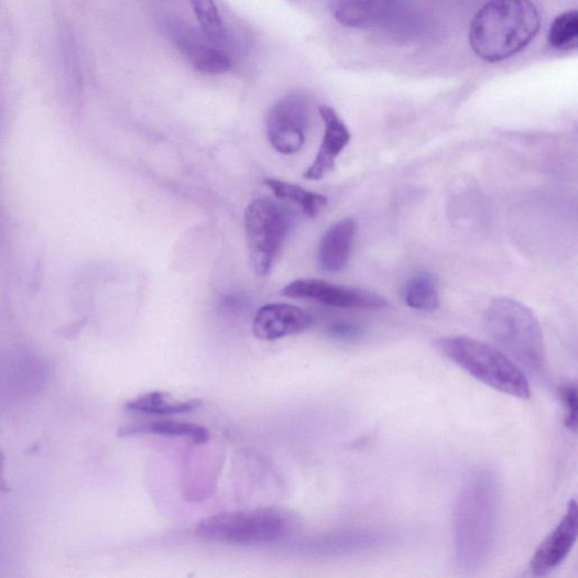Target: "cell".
Instances as JSON below:
<instances>
[{"label": "cell", "instance_id": "cell-1", "mask_svg": "<svg viewBox=\"0 0 578 578\" xmlns=\"http://www.w3.org/2000/svg\"><path fill=\"white\" fill-rule=\"evenodd\" d=\"M501 486L497 472L472 471L459 493L454 516L457 559L467 571L480 569L491 558L499 535Z\"/></svg>", "mask_w": 578, "mask_h": 578}, {"label": "cell", "instance_id": "cell-2", "mask_svg": "<svg viewBox=\"0 0 578 578\" xmlns=\"http://www.w3.org/2000/svg\"><path fill=\"white\" fill-rule=\"evenodd\" d=\"M539 29V12L530 0H491L475 15L469 42L479 58L498 63L522 52Z\"/></svg>", "mask_w": 578, "mask_h": 578}, {"label": "cell", "instance_id": "cell-3", "mask_svg": "<svg viewBox=\"0 0 578 578\" xmlns=\"http://www.w3.org/2000/svg\"><path fill=\"white\" fill-rule=\"evenodd\" d=\"M483 324L489 337L515 364L532 377L547 379L543 331L528 307L511 298H497L487 307Z\"/></svg>", "mask_w": 578, "mask_h": 578}, {"label": "cell", "instance_id": "cell-4", "mask_svg": "<svg viewBox=\"0 0 578 578\" xmlns=\"http://www.w3.org/2000/svg\"><path fill=\"white\" fill-rule=\"evenodd\" d=\"M437 349L478 381L519 399H528L531 388L523 370L501 349L469 337L436 341Z\"/></svg>", "mask_w": 578, "mask_h": 578}, {"label": "cell", "instance_id": "cell-5", "mask_svg": "<svg viewBox=\"0 0 578 578\" xmlns=\"http://www.w3.org/2000/svg\"><path fill=\"white\" fill-rule=\"evenodd\" d=\"M290 524L274 510L237 511L200 521L196 535L205 541L238 546L273 544L286 536Z\"/></svg>", "mask_w": 578, "mask_h": 578}, {"label": "cell", "instance_id": "cell-6", "mask_svg": "<svg viewBox=\"0 0 578 578\" xmlns=\"http://www.w3.org/2000/svg\"><path fill=\"white\" fill-rule=\"evenodd\" d=\"M294 223L290 209L273 199L252 201L244 212V227L254 273L269 275Z\"/></svg>", "mask_w": 578, "mask_h": 578}, {"label": "cell", "instance_id": "cell-7", "mask_svg": "<svg viewBox=\"0 0 578 578\" xmlns=\"http://www.w3.org/2000/svg\"><path fill=\"white\" fill-rule=\"evenodd\" d=\"M290 298L313 299L340 308L378 309L388 306L380 294L361 288L336 285L321 280H297L282 290Z\"/></svg>", "mask_w": 578, "mask_h": 578}, {"label": "cell", "instance_id": "cell-8", "mask_svg": "<svg viewBox=\"0 0 578 578\" xmlns=\"http://www.w3.org/2000/svg\"><path fill=\"white\" fill-rule=\"evenodd\" d=\"M307 105L298 95L280 100L266 116V135L280 153L292 155L305 143Z\"/></svg>", "mask_w": 578, "mask_h": 578}, {"label": "cell", "instance_id": "cell-9", "mask_svg": "<svg viewBox=\"0 0 578 578\" xmlns=\"http://www.w3.org/2000/svg\"><path fill=\"white\" fill-rule=\"evenodd\" d=\"M577 527V502L571 500L567 505L563 520L533 555L530 563V569L533 575L545 576L563 564L575 545Z\"/></svg>", "mask_w": 578, "mask_h": 578}, {"label": "cell", "instance_id": "cell-10", "mask_svg": "<svg viewBox=\"0 0 578 578\" xmlns=\"http://www.w3.org/2000/svg\"><path fill=\"white\" fill-rule=\"evenodd\" d=\"M314 319L306 310L290 304H269L255 315L252 331L261 340H277L302 334L313 326Z\"/></svg>", "mask_w": 578, "mask_h": 578}, {"label": "cell", "instance_id": "cell-11", "mask_svg": "<svg viewBox=\"0 0 578 578\" xmlns=\"http://www.w3.org/2000/svg\"><path fill=\"white\" fill-rule=\"evenodd\" d=\"M320 116L325 122V135L316 160L303 173L307 182L321 181L335 166L338 156L350 143V132L338 113L330 107L320 108Z\"/></svg>", "mask_w": 578, "mask_h": 578}, {"label": "cell", "instance_id": "cell-12", "mask_svg": "<svg viewBox=\"0 0 578 578\" xmlns=\"http://www.w3.org/2000/svg\"><path fill=\"white\" fill-rule=\"evenodd\" d=\"M358 223L353 218L337 221L323 237L319 247L320 269L326 273L342 271L349 260Z\"/></svg>", "mask_w": 578, "mask_h": 578}, {"label": "cell", "instance_id": "cell-13", "mask_svg": "<svg viewBox=\"0 0 578 578\" xmlns=\"http://www.w3.org/2000/svg\"><path fill=\"white\" fill-rule=\"evenodd\" d=\"M201 402L198 399L176 400L171 394L160 391L149 392L139 395L127 404V410L132 413L170 416L185 414L200 407Z\"/></svg>", "mask_w": 578, "mask_h": 578}, {"label": "cell", "instance_id": "cell-14", "mask_svg": "<svg viewBox=\"0 0 578 578\" xmlns=\"http://www.w3.org/2000/svg\"><path fill=\"white\" fill-rule=\"evenodd\" d=\"M263 183L277 199L296 204L309 218H316L328 204V199L320 194L274 179V177H266Z\"/></svg>", "mask_w": 578, "mask_h": 578}, {"label": "cell", "instance_id": "cell-15", "mask_svg": "<svg viewBox=\"0 0 578 578\" xmlns=\"http://www.w3.org/2000/svg\"><path fill=\"white\" fill-rule=\"evenodd\" d=\"M140 433H151L162 436L188 437L195 444H204L209 439V430L200 425L175 421H159L151 424L129 425L119 432L121 436Z\"/></svg>", "mask_w": 578, "mask_h": 578}, {"label": "cell", "instance_id": "cell-16", "mask_svg": "<svg viewBox=\"0 0 578 578\" xmlns=\"http://www.w3.org/2000/svg\"><path fill=\"white\" fill-rule=\"evenodd\" d=\"M403 295L410 307L430 313L439 306L438 280L432 273H419L407 282Z\"/></svg>", "mask_w": 578, "mask_h": 578}, {"label": "cell", "instance_id": "cell-17", "mask_svg": "<svg viewBox=\"0 0 578 578\" xmlns=\"http://www.w3.org/2000/svg\"><path fill=\"white\" fill-rule=\"evenodd\" d=\"M550 47L556 51H571L578 44V13L568 11L555 19L548 32Z\"/></svg>", "mask_w": 578, "mask_h": 578}, {"label": "cell", "instance_id": "cell-18", "mask_svg": "<svg viewBox=\"0 0 578 578\" xmlns=\"http://www.w3.org/2000/svg\"><path fill=\"white\" fill-rule=\"evenodd\" d=\"M190 2L203 32L214 41L223 40L226 28L214 0H190Z\"/></svg>", "mask_w": 578, "mask_h": 578}, {"label": "cell", "instance_id": "cell-19", "mask_svg": "<svg viewBox=\"0 0 578 578\" xmlns=\"http://www.w3.org/2000/svg\"><path fill=\"white\" fill-rule=\"evenodd\" d=\"M189 56L194 67L205 74H223L232 67L229 56L214 47H196Z\"/></svg>", "mask_w": 578, "mask_h": 578}, {"label": "cell", "instance_id": "cell-20", "mask_svg": "<svg viewBox=\"0 0 578 578\" xmlns=\"http://www.w3.org/2000/svg\"><path fill=\"white\" fill-rule=\"evenodd\" d=\"M559 397L565 411V425L571 430L577 428V386L575 383H567L559 390Z\"/></svg>", "mask_w": 578, "mask_h": 578}, {"label": "cell", "instance_id": "cell-21", "mask_svg": "<svg viewBox=\"0 0 578 578\" xmlns=\"http://www.w3.org/2000/svg\"><path fill=\"white\" fill-rule=\"evenodd\" d=\"M329 334L338 340H355L361 338L364 330L358 325L336 324L330 328Z\"/></svg>", "mask_w": 578, "mask_h": 578}, {"label": "cell", "instance_id": "cell-22", "mask_svg": "<svg viewBox=\"0 0 578 578\" xmlns=\"http://www.w3.org/2000/svg\"><path fill=\"white\" fill-rule=\"evenodd\" d=\"M9 484L4 476V456L0 452V493L9 492Z\"/></svg>", "mask_w": 578, "mask_h": 578}]
</instances>
